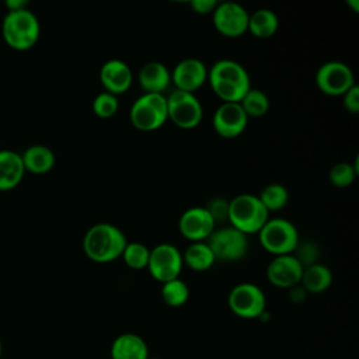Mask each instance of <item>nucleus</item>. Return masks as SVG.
Here are the masks:
<instances>
[{
  "label": "nucleus",
  "instance_id": "27",
  "mask_svg": "<svg viewBox=\"0 0 359 359\" xmlns=\"http://www.w3.org/2000/svg\"><path fill=\"white\" fill-rule=\"evenodd\" d=\"M161 299L170 307L184 306L189 299V287L180 278L168 280L161 286Z\"/></svg>",
  "mask_w": 359,
  "mask_h": 359
},
{
  "label": "nucleus",
  "instance_id": "28",
  "mask_svg": "<svg viewBox=\"0 0 359 359\" xmlns=\"http://www.w3.org/2000/svg\"><path fill=\"white\" fill-rule=\"evenodd\" d=\"M358 172H359L358 161H355L353 164L346 163V161H341V163H337L331 167L330 181L334 187L345 188V187H349L355 181Z\"/></svg>",
  "mask_w": 359,
  "mask_h": 359
},
{
  "label": "nucleus",
  "instance_id": "37",
  "mask_svg": "<svg viewBox=\"0 0 359 359\" xmlns=\"http://www.w3.org/2000/svg\"><path fill=\"white\" fill-rule=\"evenodd\" d=\"M346 4L352 7L353 13H358V11H359V1H358V0H348Z\"/></svg>",
  "mask_w": 359,
  "mask_h": 359
},
{
  "label": "nucleus",
  "instance_id": "11",
  "mask_svg": "<svg viewBox=\"0 0 359 359\" xmlns=\"http://www.w3.org/2000/svg\"><path fill=\"white\" fill-rule=\"evenodd\" d=\"M316 84L327 95H344L355 86L352 69L339 60L323 63L316 73Z\"/></svg>",
  "mask_w": 359,
  "mask_h": 359
},
{
  "label": "nucleus",
  "instance_id": "13",
  "mask_svg": "<svg viewBox=\"0 0 359 359\" xmlns=\"http://www.w3.org/2000/svg\"><path fill=\"white\" fill-rule=\"evenodd\" d=\"M213 129L226 139L240 136L248 123V116L240 102H222L213 114Z\"/></svg>",
  "mask_w": 359,
  "mask_h": 359
},
{
  "label": "nucleus",
  "instance_id": "21",
  "mask_svg": "<svg viewBox=\"0 0 359 359\" xmlns=\"http://www.w3.org/2000/svg\"><path fill=\"white\" fill-rule=\"evenodd\" d=\"M25 171L32 174L49 172L56 161L55 153L45 144H32L21 154Z\"/></svg>",
  "mask_w": 359,
  "mask_h": 359
},
{
  "label": "nucleus",
  "instance_id": "35",
  "mask_svg": "<svg viewBox=\"0 0 359 359\" xmlns=\"http://www.w3.org/2000/svg\"><path fill=\"white\" fill-rule=\"evenodd\" d=\"M306 296H307V292L303 289L302 285H296L289 289V299L293 303H303L306 300Z\"/></svg>",
  "mask_w": 359,
  "mask_h": 359
},
{
  "label": "nucleus",
  "instance_id": "9",
  "mask_svg": "<svg viewBox=\"0 0 359 359\" xmlns=\"http://www.w3.org/2000/svg\"><path fill=\"white\" fill-rule=\"evenodd\" d=\"M182 266V252L174 244L161 243L150 250L146 268L149 269L153 279L160 283H165L180 278Z\"/></svg>",
  "mask_w": 359,
  "mask_h": 359
},
{
  "label": "nucleus",
  "instance_id": "36",
  "mask_svg": "<svg viewBox=\"0 0 359 359\" xmlns=\"http://www.w3.org/2000/svg\"><path fill=\"white\" fill-rule=\"evenodd\" d=\"M28 1L27 0H7L4 3L7 11H17V10H24L28 8Z\"/></svg>",
  "mask_w": 359,
  "mask_h": 359
},
{
  "label": "nucleus",
  "instance_id": "17",
  "mask_svg": "<svg viewBox=\"0 0 359 359\" xmlns=\"http://www.w3.org/2000/svg\"><path fill=\"white\" fill-rule=\"evenodd\" d=\"M132 70L126 62L121 59L107 60L100 70V81L107 93L114 95L122 94L132 86Z\"/></svg>",
  "mask_w": 359,
  "mask_h": 359
},
{
  "label": "nucleus",
  "instance_id": "1",
  "mask_svg": "<svg viewBox=\"0 0 359 359\" xmlns=\"http://www.w3.org/2000/svg\"><path fill=\"white\" fill-rule=\"evenodd\" d=\"M208 80L223 102H240L251 88L248 72L236 60L220 59L208 70Z\"/></svg>",
  "mask_w": 359,
  "mask_h": 359
},
{
  "label": "nucleus",
  "instance_id": "39",
  "mask_svg": "<svg viewBox=\"0 0 359 359\" xmlns=\"http://www.w3.org/2000/svg\"><path fill=\"white\" fill-rule=\"evenodd\" d=\"M149 359H161V358H149Z\"/></svg>",
  "mask_w": 359,
  "mask_h": 359
},
{
  "label": "nucleus",
  "instance_id": "6",
  "mask_svg": "<svg viewBox=\"0 0 359 359\" xmlns=\"http://www.w3.org/2000/svg\"><path fill=\"white\" fill-rule=\"evenodd\" d=\"M130 123L139 130H156L161 128L167 119V97L164 94L144 93L129 109Z\"/></svg>",
  "mask_w": 359,
  "mask_h": 359
},
{
  "label": "nucleus",
  "instance_id": "5",
  "mask_svg": "<svg viewBox=\"0 0 359 359\" xmlns=\"http://www.w3.org/2000/svg\"><path fill=\"white\" fill-rule=\"evenodd\" d=\"M259 243L265 251L278 255H287L299 247V231L296 226L282 217L268 219L258 231Z\"/></svg>",
  "mask_w": 359,
  "mask_h": 359
},
{
  "label": "nucleus",
  "instance_id": "15",
  "mask_svg": "<svg viewBox=\"0 0 359 359\" xmlns=\"http://www.w3.org/2000/svg\"><path fill=\"white\" fill-rule=\"evenodd\" d=\"M303 269L304 266L294 255H278L273 257L268 264L266 278L276 287L290 289L300 285Z\"/></svg>",
  "mask_w": 359,
  "mask_h": 359
},
{
  "label": "nucleus",
  "instance_id": "26",
  "mask_svg": "<svg viewBox=\"0 0 359 359\" xmlns=\"http://www.w3.org/2000/svg\"><path fill=\"white\" fill-rule=\"evenodd\" d=\"M241 108L247 114V116L259 118L264 116L269 109V98L268 95L258 88H250L248 93L240 101Z\"/></svg>",
  "mask_w": 359,
  "mask_h": 359
},
{
  "label": "nucleus",
  "instance_id": "4",
  "mask_svg": "<svg viewBox=\"0 0 359 359\" xmlns=\"http://www.w3.org/2000/svg\"><path fill=\"white\" fill-rule=\"evenodd\" d=\"M269 219V212L265 209L257 195L240 194L229 201V216L231 227L247 234L258 233Z\"/></svg>",
  "mask_w": 359,
  "mask_h": 359
},
{
  "label": "nucleus",
  "instance_id": "38",
  "mask_svg": "<svg viewBox=\"0 0 359 359\" xmlns=\"http://www.w3.org/2000/svg\"><path fill=\"white\" fill-rule=\"evenodd\" d=\"M1 353H3V345H1V341H0V356H1Z\"/></svg>",
  "mask_w": 359,
  "mask_h": 359
},
{
  "label": "nucleus",
  "instance_id": "25",
  "mask_svg": "<svg viewBox=\"0 0 359 359\" xmlns=\"http://www.w3.org/2000/svg\"><path fill=\"white\" fill-rule=\"evenodd\" d=\"M258 198L268 212H275V210L283 209L287 205L289 192L282 184L273 182V184L265 185L261 189Z\"/></svg>",
  "mask_w": 359,
  "mask_h": 359
},
{
  "label": "nucleus",
  "instance_id": "23",
  "mask_svg": "<svg viewBox=\"0 0 359 359\" xmlns=\"http://www.w3.org/2000/svg\"><path fill=\"white\" fill-rule=\"evenodd\" d=\"M278 15L269 8H259L250 14L247 31L257 38H269L278 31Z\"/></svg>",
  "mask_w": 359,
  "mask_h": 359
},
{
  "label": "nucleus",
  "instance_id": "8",
  "mask_svg": "<svg viewBox=\"0 0 359 359\" xmlns=\"http://www.w3.org/2000/svg\"><path fill=\"white\" fill-rule=\"evenodd\" d=\"M229 307L237 317L259 318L265 313L266 299L262 289L251 282L236 285L227 299Z\"/></svg>",
  "mask_w": 359,
  "mask_h": 359
},
{
  "label": "nucleus",
  "instance_id": "20",
  "mask_svg": "<svg viewBox=\"0 0 359 359\" xmlns=\"http://www.w3.org/2000/svg\"><path fill=\"white\" fill-rule=\"evenodd\" d=\"M112 359H149V346L146 341L132 332L118 335L111 345Z\"/></svg>",
  "mask_w": 359,
  "mask_h": 359
},
{
  "label": "nucleus",
  "instance_id": "19",
  "mask_svg": "<svg viewBox=\"0 0 359 359\" xmlns=\"http://www.w3.org/2000/svg\"><path fill=\"white\" fill-rule=\"evenodd\" d=\"M25 168L21 154L14 150L0 149V191L15 188L24 178Z\"/></svg>",
  "mask_w": 359,
  "mask_h": 359
},
{
  "label": "nucleus",
  "instance_id": "32",
  "mask_svg": "<svg viewBox=\"0 0 359 359\" xmlns=\"http://www.w3.org/2000/svg\"><path fill=\"white\" fill-rule=\"evenodd\" d=\"M344 108L351 114L359 112V87L355 84L352 86L344 95H342Z\"/></svg>",
  "mask_w": 359,
  "mask_h": 359
},
{
  "label": "nucleus",
  "instance_id": "18",
  "mask_svg": "<svg viewBox=\"0 0 359 359\" xmlns=\"http://www.w3.org/2000/svg\"><path fill=\"white\" fill-rule=\"evenodd\" d=\"M137 80L144 93L163 94L171 83V72L161 62H149L139 70Z\"/></svg>",
  "mask_w": 359,
  "mask_h": 359
},
{
  "label": "nucleus",
  "instance_id": "2",
  "mask_svg": "<svg viewBox=\"0 0 359 359\" xmlns=\"http://www.w3.org/2000/svg\"><path fill=\"white\" fill-rule=\"evenodd\" d=\"M128 244L123 231L111 223H97L91 226L83 238V250L88 259L107 264L122 257Z\"/></svg>",
  "mask_w": 359,
  "mask_h": 359
},
{
  "label": "nucleus",
  "instance_id": "33",
  "mask_svg": "<svg viewBox=\"0 0 359 359\" xmlns=\"http://www.w3.org/2000/svg\"><path fill=\"white\" fill-rule=\"evenodd\" d=\"M302 248H296L299 251L297 255H294L303 266H307V265H311L314 264V259L317 257V248L316 245L313 244H309V243H304L303 245H300Z\"/></svg>",
  "mask_w": 359,
  "mask_h": 359
},
{
  "label": "nucleus",
  "instance_id": "31",
  "mask_svg": "<svg viewBox=\"0 0 359 359\" xmlns=\"http://www.w3.org/2000/svg\"><path fill=\"white\" fill-rule=\"evenodd\" d=\"M205 208L210 213V216L213 217L215 223L216 222L227 220V216H229V201H226L223 198H213L212 201H209L208 206H205Z\"/></svg>",
  "mask_w": 359,
  "mask_h": 359
},
{
  "label": "nucleus",
  "instance_id": "16",
  "mask_svg": "<svg viewBox=\"0 0 359 359\" xmlns=\"http://www.w3.org/2000/svg\"><path fill=\"white\" fill-rule=\"evenodd\" d=\"M208 80V67L198 57H185L180 60L172 72L171 81L175 84L177 90L194 93Z\"/></svg>",
  "mask_w": 359,
  "mask_h": 359
},
{
  "label": "nucleus",
  "instance_id": "30",
  "mask_svg": "<svg viewBox=\"0 0 359 359\" xmlns=\"http://www.w3.org/2000/svg\"><path fill=\"white\" fill-rule=\"evenodd\" d=\"M118 107L119 104L116 95L107 91L97 94L93 100V112L102 119L114 116L118 112Z\"/></svg>",
  "mask_w": 359,
  "mask_h": 359
},
{
  "label": "nucleus",
  "instance_id": "34",
  "mask_svg": "<svg viewBox=\"0 0 359 359\" xmlns=\"http://www.w3.org/2000/svg\"><path fill=\"white\" fill-rule=\"evenodd\" d=\"M216 0H192L191 7L198 14H210L216 8Z\"/></svg>",
  "mask_w": 359,
  "mask_h": 359
},
{
  "label": "nucleus",
  "instance_id": "29",
  "mask_svg": "<svg viewBox=\"0 0 359 359\" xmlns=\"http://www.w3.org/2000/svg\"><path fill=\"white\" fill-rule=\"evenodd\" d=\"M150 257V250L147 245L142 243H128L123 252L122 258L125 264L132 268V269H143L147 266Z\"/></svg>",
  "mask_w": 359,
  "mask_h": 359
},
{
  "label": "nucleus",
  "instance_id": "22",
  "mask_svg": "<svg viewBox=\"0 0 359 359\" xmlns=\"http://www.w3.org/2000/svg\"><path fill=\"white\" fill-rule=\"evenodd\" d=\"M332 283V273L328 266L323 264H311L304 266L300 285L307 293H323Z\"/></svg>",
  "mask_w": 359,
  "mask_h": 359
},
{
  "label": "nucleus",
  "instance_id": "12",
  "mask_svg": "<svg viewBox=\"0 0 359 359\" xmlns=\"http://www.w3.org/2000/svg\"><path fill=\"white\" fill-rule=\"evenodd\" d=\"M248 17V11L236 1L217 3L212 13L215 28L229 38H237L247 32Z\"/></svg>",
  "mask_w": 359,
  "mask_h": 359
},
{
  "label": "nucleus",
  "instance_id": "14",
  "mask_svg": "<svg viewBox=\"0 0 359 359\" xmlns=\"http://www.w3.org/2000/svg\"><path fill=\"white\" fill-rule=\"evenodd\" d=\"M215 224L216 223L210 213L202 206H192L187 209L178 220L180 233L192 243L208 240L215 230Z\"/></svg>",
  "mask_w": 359,
  "mask_h": 359
},
{
  "label": "nucleus",
  "instance_id": "3",
  "mask_svg": "<svg viewBox=\"0 0 359 359\" xmlns=\"http://www.w3.org/2000/svg\"><path fill=\"white\" fill-rule=\"evenodd\" d=\"M41 25L36 15L29 10L7 11L1 21V36L15 50H28L39 39Z\"/></svg>",
  "mask_w": 359,
  "mask_h": 359
},
{
  "label": "nucleus",
  "instance_id": "10",
  "mask_svg": "<svg viewBox=\"0 0 359 359\" xmlns=\"http://www.w3.org/2000/svg\"><path fill=\"white\" fill-rule=\"evenodd\" d=\"M208 245L212 250L215 259L234 262L245 255L248 250V238L244 233L229 226L213 230L208 238Z\"/></svg>",
  "mask_w": 359,
  "mask_h": 359
},
{
  "label": "nucleus",
  "instance_id": "7",
  "mask_svg": "<svg viewBox=\"0 0 359 359\" xmlns=\"http://www.w3.org/2000/svg\"><path fill=\"white\" fill-rule=\"evenodd\" d=\"M168 119L181 129L196 128L203 116V108L194 93L174 90L167 97Z\"/></svg>",
  "mask_w": 359,
  "mask_h": 359
},
{
  "label": "nucleus",
  "instance_id": "24",
  "mask_svg": "<svg viewBox=\"0 0 359 359\" xmlns=\"http://www.w3.org/2000/svg\"><path fill=\"white\" fill-rule=\"evenodd\" d=\"M182 261L192 271L202 272V271H208L215 264L216 259L208 243L199 241V243H192L185 250V252L182 254Z\"/></svg>",
  "mask_w": 359,
  "mask_h": 359
}]
</instances>
